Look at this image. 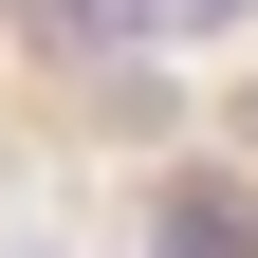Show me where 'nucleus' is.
Wrapping results in <instances>:
<instances>
[{"label":"nucleus","mask_w":258,"mask_h":258,"mask_svg":"<svg viewBox=\"0 0 258 258\" xmlns=\"http://www.w3.org/2000/svg\"><path fill=\"white\" fill-rule=\"evenodd\" d=\"M148 258H258V203L240 184H166L148 203Z\"/></svg>","instance_id":"1"},{"label":"nucleus","mask_w":258,"mask_h":258,"mask_svg":"<svg viewBox=\"0 0 258 258\" xmlns=\"http://www.w3.org/2000/svg\"><path fill=\"white\" fill-rule=\"evenodd\" d=\"M74 37H148V0H74Z\"/></svg>","instance_id":"2"}]
</instances>
